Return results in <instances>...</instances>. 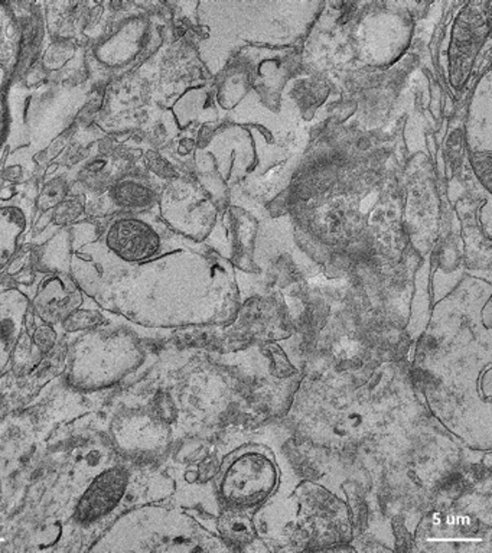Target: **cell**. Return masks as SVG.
Returning <instances> with one entry per match:
<instances>
[{"mask_svg": "<svg viewBox=\"0 0 492 553\" xmlns=\"http://www.w3.org/2000/svg\"><path fill=\"white\" fill-rule=\"evenodd\" d=\"M276 484V470L262 452L248 451L237 456L225 470L220 490L227 503L250 507L263 501Z\"/></svg>", "mask_w": 492, "mask_h": 553, "instance_id": "cell-1", "label": "cell"}, {"mask_svg": "<svg viewBox=\"0 0 492 553\" xmlns=\"http://www.w3.org/2000/svg\"><path fill=\"white\" fill-rule=\"evenodd\" d=\"M127 487V472L113 467L94 478L81 497L76 519L83 524L94 523L107 516L120 503Z\"/></svg>", "mask_w": 492, "mask_h": 553, "instance_id": "cell-2", "label": "cell"}, {"mask_svg": "<svg viewBox=\"0 0 492 553\" xmlns=\"http://www.w3.org/2000/svg\"><path fill=\"white\" fill-rule=\"evenodd\" d=\"M28 311V299L19 290L0 293V373L10 361Z\"/></svg>", "mask_w": 492, "mask_h": 553, "instance_id": "cell-3", "label": "cell"}, {"mask_svg": "<svg viewBox=\"0 0 492 553\" xmlns=\"http://www.w3.org/2000/svg\"><path fill=\"white\" fill-rule=\"evenodd\" d=\"M20 51V34L16 24L3 5H0V137L5 129V104L3 97L17 64Z\"/></svg>", "mask_w": 492, "mask_h": 553, "instance_id": "cell-4", "label": "cell"}, {"mask_svg": "<svg viewBox=\"0 0 492 553\" xmlns=\"http://www.w3.org/2000/svg\"><path fill=\"white\" fill-rule=\"evenodd\" d=\"M25 217L15 206L0 209V270L13 258L17 248V239L25 230Z\"/></svg>", "mask_w": 492, "mask_h": 553, "instance_id": "cell-5", "label": "cell"}, {"mask_svg": "<svg viewBox=\"0 0 492 553\" xmlns=\"http://www.w3.org/2000/svg\"><path fill=\"white\" fill-rule=\"evenodd\" d=\"M68 304V296L65 289L59 285L58 279L45 282L41 286L36 298V311L46 322H55L64 315V309Z\"/></svg>", "mask_w": 492, "mask_h": 553, "instance_id": "cell-6", "label": "cell"}, {"mask_svg": "<svg viewBox=\"0 0 492 553\" xmlns=\"http://www.w3.org/2000/svg\"><path fill=\"white\" fill-rule=\"evenodd\" d=\"M220 530L223 538L234 545H243L253 539L254 528L250 520L240 513H227L221 517Z\"/></svg>", "mask_w": 492, "mask_h": 553, "instance_id": "cell-7", "label": "cell"}, {"mask_svg": "<svg viewBox=\"0 0 492 553\" xmlns=\"http://www.w3.org/2000/svg\"><path fill=\"white\" fill-rule=\"evenodd\" d=\"M99 319H100L99 315H94V314H91L88 311L78 312V314L71 315L66 319L65 328L69 330V331H76V330H80V328H85V327L97 324Z\"/></svg>", "mask_w": 492, "mask_h": 553, "instance_id": "cell-8", "label": "cell"}, {"mask_svg": "<svg viewBox=\"0 0 492 553\" xmlns=\"http://www.w3.org/2000/svg\"><path fill=\"white\" fill-rule=\"evenodd\" d=\"M55 338H57L55 331L52 328H50L48 326L41 327L35 332V342L39 345L42 350H50L55 344Z\"/></svg>", "mask_w": 492, "mask_h": 553, "instance_id": "cell-9", "label": "cell"}, {"mask_svg": "<svg viewBox=\"0 0 492 553\" xmlns=\"http://www.w3.org/2000/svg\"><path fill=\"white\" fill-rule=\"evenodd\" d=\"M12 190H8V188H5L2 192H0V198L2 200H8V198H10L12 197Z\"/></svg>", "mask_w": 492, "mask_h": 553, "instance_id": "cell-10", "label": "cell"}, {"mask_svg": "<svg viewBox=\"0 0 492 553\" xmlns=\"http://www.w3.org/2000/svg\"><path fill=\"white\" fill-rule=\"evenodd\" d=\"M6 171H9V172H10V171H17V172H20V169H19L17 167H12V168H9V169H6ZM17 175H19V174H12V175L9 176V179H15Z\"/></svg>", "mask_w": 492, "mask_h": 553, "instance_id": "cell-11", "label": "cell"}]
</instances>
